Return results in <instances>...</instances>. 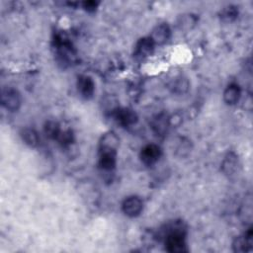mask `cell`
<instances>
[{"mask_svg":"<svg viewBox=\"0 0 253 253\" xmlns=\"http://www.w3.org/2000/svg\"><path fill=\"white\" fill-rule=\"evenodd\" d=\"M240 88L236 84H229L223 92V100L227 105H234L239 101Z\"/></svg>","mask_w":253,"mask_h":253,"instance_id":"obj_12","label":"cell"},{"mask_svg":"<svg viewBox=\"0 0 253 253\" xmlns=\"http://www.w3.org/2000/svg\"><path fill=\"white\" fill-rule=\"evenodd\" d=\"M60 128L57 123L55 122H47L44 126V132L49 138L56 139L58 134L60 133Z\"/></svg>","mask_w":253,"mask_h":253,"instance_id":"obj_16","label":"cell"},{"mask_svg":"<svg viewBox=\"0 0 253 253\" xmlns=\"http://www.w3.org/2000/svg\"><path fill=\"white\" fill-rule=\"evenodd\" d=\"M120 139L114 131H108L102 135L99 143V152L102 151H113L117 152L119 147Z\"/></svg>","mask_w":253,"mask_h":253,"instance_id":"obj_6","label":"cell"},{"mask_svg":"<svg viewBox=\"0 0 253 253\" xmlns=\"http://www.w3.org/2000/svg\"><path fill=\"white\" fill-rule=\"evenodd\" d=\"M154 46H155V43L153 42L150 37L142 38L135 44L134 56L137 59H144L152 54L154 50Z\"/></svg>","mask_w":253,"mask_h":253,"instance_id":"obj_4","label":"cell"},{"mask_svg":"<svg viewBox=\"0 0 253 253\" xmlns=\"http://www.w3.org/2000/svg\"><path fill=\"white\" fill-rule=\"evenodd\" d=\"M2 105L9 111H17L21 106V96L20 93L11 87L3 88L1 95Z\"/></svg>","mask_w":253,"mask_h":253,"instance_id":"obj_1","label":"cell"},{"mask_svg":"<svg viewBox=\"0 0 253 253\" xmlns=\"http://www.w3.org/2000/svg\"><path fill=\"white\" fill-rule=\"evenodd\" d=\"M161 155V149L156 144H147L141 149L140 159L141 161L147 165L151 166L155 164Z\"/></svg>","mask_w":253,"mask_h":253,"instance_id":"obj_5","label":"cell"},{"mask_svg":"<svg viewBox=\"0 0 253 253\" xmlns=\"http://www.w3.org/2000/svg\"><path fill=\"white\" fill-rule=\"evenodd\" d=\"M170 35H171V30L169 26L165 23H162L157 25L152 30L150 38L155 44H163L169 40Z\"/></svg>","mask_w":253,"mask_h":253,"instance_id":"obj_8","label":"cell"},{"mask_svg":"<svg viewBox=\"0 0 253 253\" xmlns=\"http://www.w3.org/2000/svg\"><path fill=\"white\" fill-rule=\"evenodd\" d=\"M98 2H95V1H85L82 3L83 5V8L85 10H87L88 12H93L96 10L97 6H98Z\"/></svg>","mask_w":253,"mask_h":253,"instance_id":"obj_18","label":"cell"},{"mask_svg":"<svg viewBox=\"0 0 253 253\" xmlns=\"http://www.w3.org/2000/svg\"><path fill=\"white\" fill-rule=\"evenodd\" d=\"M114 117L117 122L123 126H130L136 124L137 115L131 109L128 108H119L114 112Z\"/></svg>","mask_w":253,"mask_h":253,"instance_id":"obj_3","label":"cell"},{"mask_svg":"<svg viewBox=\"0 0 253 253\" xmlns=\"http://www.w3.org/2000/svg\"><path fill=\"white\" fill-rule=\"evenodd\" d=\"M233 249L235 252H247L252 248V231L251 229L243 235L235 238L233 241Z\"/></svg>","mask_w":253,"mask_h":253,"instance_id":"obj_10","label":"cell"},{"mask_svg":"<svg viewBox=\"0 0 253 253\" xmlns=\"http://www.w3.org/2000/svg\"><path fill=\"white\" fill-rule=\"evenodd\" d=\"M56 139L59 141V143L61 145L65 146V145H68V144H70L72 142L73 134H72L71 130H69V129L63 130V131H60V133L58 134Z\"/></svg>","mask_w":253,"mask_h":253,"instance_id":"obj_17","label":"cell"},{"mask_svg":"<svg viewBox=\"0 0 253 253\" xmlns=\"http://www.w3.org/2000/svg\"><path fill=\"white\" fill-rule=\"evenodd\" d=\"M22 138L25 143L31 147H36L40 141L37 131L33 128H25L22 131Z\"/></svg>","mask_w":253,"mask_h":253,"instance_id":"obj_14","label":"cell"},{"mask_svg":"<svg viewBox=\"0 0 253 253\" xmlns=\"http://www.w3.org/2000/svg\"><path fill=\"white\" fill-rule=\"evenodd\" d=\"M237 166H238V159L236 157V155L234 153H228L225 158L222 161L221 167H222V171L226 174V175H233L236 170H237Z\"/></svg>","mask_w":253,"mask_h":253,"instance_id":"obj_13","label":"cell"},{"mask_svg":"<svg viewBox=\"0 0 253 253\" xmlns=\"http://www.w3.org/2000/svg\"><path fill=\"white\" fill-rule=\"evenodd\" d=\"M238 15V10L236 9L235 6H232V5H229L225 8H223L220 12V17L223 21H226V22H231L233 21Z\"/></svg>","mask_w":253,"mask_h":253,"instance_id":"obj_15","label":"cell"},{"mask_svg":"<svg viewBox=\"0 0 253 253\" xmlns=\"http://www.w3.org/2000/svg\"><path fill=\"white\" fill-rule=\"evenodd\" d=\"M99 158V166L102 170L111 171L116 167V158L117 152L113 151H102Z\"/></svg>","mask_w":253,"mask_h":253,"instance_id":"obj_11","label":"cell"},{"mask_svg":"<svg viewBox=\"0 0 253 253\" xmlns=\"http://www.w3.org/2000/svg\"><path fill=\"white\" fill-rule=\"evenodd\" d=\"M77 89L83 98L89 99L94 94L95 83L91 77L87 75H81L77 80Z\"/></svg>","mask_w":253,"mask_h":253,"instance_id":"obj_7","label":"cell"},{"mask_svg":"<svg viewBox=\"0 0 253 253\" xmlns=\"http://www.w3.org/2000/svg\"><path fill=\"white\" fill-rule=\"evenodd\" d=\"M150 125L156 135H164L167 131L168 126H170L169 118L165 114H159L152 119Z\"/></svg>","mask_w":253,"mask_h":253,"instance_id":"obj_9","label":"cell"},{"mask_svg":"<svg viewBox=\"0 0 253 253\" xmlns=\"http://www.w3.org/2000/svg\"><path fill=\"white\" fill-rule=\"evenodd\" d=\"M142 209L143 203L140 198L136 196H130L126 198L122 205V210L124 213L129 217L137 216L141 212Z\"/></svg>","mask_w":253,"mask_h":253,"instance_id":"obj_2","label":"cell"}]
</instances>
